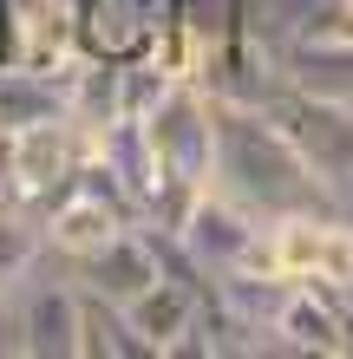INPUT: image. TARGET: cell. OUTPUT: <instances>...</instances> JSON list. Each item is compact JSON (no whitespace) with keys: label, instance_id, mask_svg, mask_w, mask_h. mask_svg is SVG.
Segmentation results:
<instances>
[{"label":"cell","instance_id":"obj_1","mask_svg":"<svg viewBox=\"0 0 353 359\" xmlns=\"http://www.w3.org/2000/svg\"><path fill=\"white\" fill-rule=\"evenodd\" d=\"M210 189H222L229 203H242L262 222L301 216V209H340L334 189L307 170V157L288 144V131L262 104H216V177H210Z\"/></svg>","mask_w":353,"mask_h":359},{"label":"cell","instance_id":"obj_2","mask_svg":"<svg viewBox=\"0 0 353 359\" xmlns=\"http://www.w3.org/2000/svg\"><path fill=\"white\" fill-rule=\"evenodd\" d=\"M79 157H86V137L72 131L66 111L33 118V124H20V131H0V196H7V209L39 222V209H46L59 189H72Z\"/></svg>","mask_w":353,"mask_h":359},{"label":"cell","instance_id":"obj_3","mask_svg":"<svg viewBox=\"0 0 353 359\" xmlns=\"http://www.w3.org/2000/svg\"><path fill=\"white\" fill-rule=\"evenodd\" d=\"M262 111L288 131V144L307 157V170L334 189V203L353 209V111L347 104H327V98H307L295 86H275L262 98Z\"/></svg>","mask_w":353,"mask_h":359},{"label":"cell","instance_id":"obj_4","mask_svg":"<svg viewBox=\"0 0 353 359\" xmlns=\"http://www.w3.org/2000/svg\"><path fill=\"white\" fill-rule=\"evenodd\" d=\"M7 320H13V353L79 359V281L39 274V262H33L20 274V287L7 294Z\"/></svg>","mask_w":353,"mask_h":359},{"label":"cell","instance_id":"obj_5","mask_svg":"<svg viewBox=\"0 0 353 359\" xmlns=\"http://www.w3.org/2000/svg\"><path fill=\"white\" fill-rule=\"evenodd\" d=\"M177 248L203 268V281L229 268H255V248H262V216H248L242 203H229L222 189H203V196L183 209V222L171 229Z\"/></svg>","mask_w":353,"mask_h":359},{"label":"cell","instance_id":"obj_6","mask_svg":"<svg viewBox=\"0 0 353 359\" xmlns=\"http://www.w3.org/2000/svg\"><path fill=\"white\" fill-rule=\"evenodd\" d=\"M268 346L281 353H314V359H347L353 327H347V294L334 281H288L268 320Z\"/></svg>","mask_w":353,"mask_h":359},{"label":"cell","instance_id":"obj_7","mask_svg":"<svg viewBox=\"0 0 353 359\" xmlns=\"http://www.w3.org/2000/svg\"><path fill=\"white\" fill-rule=\"evenodd\" d=\"M164 0H72V46L98 66H138L157 53Z\"/></svg>","mask_w":353,"mask_h":359},{"label":"cell","instance_id":"obj_8","mask_svg":"<svg viewBox=\"0 0 353 359\" xmlns=\"http://www.w3.org/2000/svg\"><path fill=\"white\" fill-rule=\"evenodd\" d=\"M138 216L131 209H118V203H105L98 189H86V183H72V189H59V196L39 209V248L46 255H59V262H86V255H98L118 229H131Z\"/></svg>","mask_w":353,"mask_h":359},{"label":"cell","instance_id":"obj_9","mask_svg":"<svg viewBox=\"0 0 353 359\" xmlns=\"http://www.w3.org/2000/svg\"><path fill=\"white\" fill-rule=\"evenodd\" d=\"M157 274H164V255H157V236H151L144 222L118 229L98 255L72 262V281L86 287V294H98V301H112V307H131L138 294L157 281Z\"/></svg>","mask_w":353,"mask_h":359},{"label":"cell","instance_id":"obj_10","mask_svg":"<svg viewBox=\"0 0 353 359\" xmlns=\"http://www.w3.org/2000/svg\"><path fill=\"white\" fill-rule=\"evenodd\" d=\"M131 327L151 353H203V333H197V313H203V287L183 281V274H157L151 287L138 294L131 307Z\"/></svg>","mask_w":353,"mask_h":359},{"label":"cell","instance_id":"obj_11","mask_svg":"<svg viewBox=\"0 0 353 359\" xmlns=\"http://www.w3.org/2000/svg\"><path fill=\"white\" fill-rule=\"evenodd\" d=\"M281 86L353 111V39H340V33H288V46H281Z\"/></svg>","mask_w":353,"mask_h":359},{"label":"cell","instance_id":"obj_12","mask_svg":"<svg viewBox=\"0 0 353 359\" xmlns=\"http://www.w3.org/2000/svg\"><path fill=\"white\" fill-rule=\"evenodd\" d=\"M86 151H92V157L124 183V196L138 203V216H151V203H157V189H164V170H157V151H151V131H144V118L118 111L105 131H92V137H86Z\"/></svg>","mask_w":353,"mask_h":359},{"label":"cell","instance_id":"obj_13","mask_svg":"<svg viewBox=\"0 0 353 359\" xmlns=\"http://www.w3.org/2000/svg\"><path fill=\"white\" fill-rule=\"evenodd\" d=\"M79 353L86 359H151V346L131 327V313L86 294V287H79Z\"/></svg>","mask_w":353,"mask_h":359},{"label":"cell","instance_id":"obj_14","mask_svg":"<svg viewBox=\"0 0 353 359\" xmlns=\"http://www.w3.org/2000/svg\"><path fill=\"white\" fill-rule=\"evenodd\" d=\"M59 111V79L33 66H0V131H20L33 118Z\"/></svg>","mask_w":353,"mask_h":359},{"label":"cell","instance_id":"obj_15","mask_svg":"<svg viewBox=\"0 0 353 359\" xmlns=\"http://www.w3.org/2000/svg\"><path fill=\"white\" fill-rule=\"evenodd\" d=\"M46 248H39V222L20 216V209H0V307H7V294L20 287V274H27Z\"/></svg>","mask_w":353,"mask_h":359},{"label":"cell","instance_id":"obj_16","mask_svg":"<svg viewBox=\"0 0 353 359\" xmlns=\"http://www.w3.org/2000/svg\"><path fill=\"white\" fill-rule=\"evenodd\" d=\"M0 66H13V0H0Z\"/></svg>","mask_w":353,"mask_h":359},{"label":"cell","instance_id":"obj_17","mask_svg":"<svg viewBox=\"0 0 353 359\" xmlns=\"http://www.w3.org/2000/svg\"><path fill=\"white\" fill-rule=\"evenodd\" d=\"M340 294H347V327H353V281H347V287H340Z\"/></svg>","mask_w":353,"mask_h":359},{"label":"cell","instance_id":"obj_18","mask_svg":"<svg viewBox=\"0 0 353 359\" xmlns=\"http://www.w3.org/2000/svg\"><path fill=\"white\" fill-rule=\"evenodd\" d=\"M340 7H347V13H353V0H340Z\"/></svg>","mask_w":353,"mask_h":359},{"label":"cell","instance_id":"obj_19","mask_svg":"<svg viewBox=\"0 0 353 359\" xmlns=\"http://www.w3.org/2000/svg\"><path fill=\"white\" fill-rule=\"evenodd\" d=\"M0 209H7V196H0Z\"/></svg>","mask_w":353,"mask_h":359},{"label":"cell","instance_id":"obj_20","mask_svg":"<svg viewBox=\"0 0 353 359\" xmlns=\"http://www.w3.org/2000/svg\"><path fill=\"white\" fill-rule=\"evenodd\" d=\"M347 216H353V209H347Z\"/></svg>","mask_w":353,"mask_h":359}]
</instances>
